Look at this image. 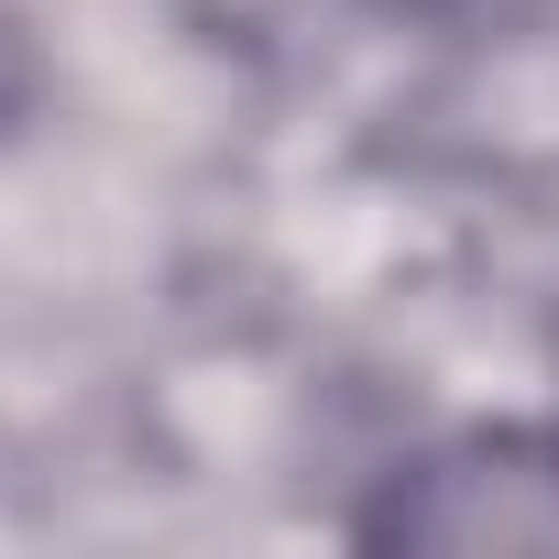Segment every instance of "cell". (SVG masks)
I'll use <instances>...</instances> for the list:
<instances>
[{
  "mask_svg": "<svg viewBox=\"0 0 559 559\" xmlns=\"http://www.w3.org/2000/svg\"><path fill=\"white\" fill-rule=\"evenodd\" d=\"M384 537H450V548H559V439H461L439 461H417V483H395V504L373 515Z\"/></svg>",
  "mask_w": 559,
  "mask_h": 559,
  "instance_id": "cell-1",
  "label": "cell"
}]
</instances>
